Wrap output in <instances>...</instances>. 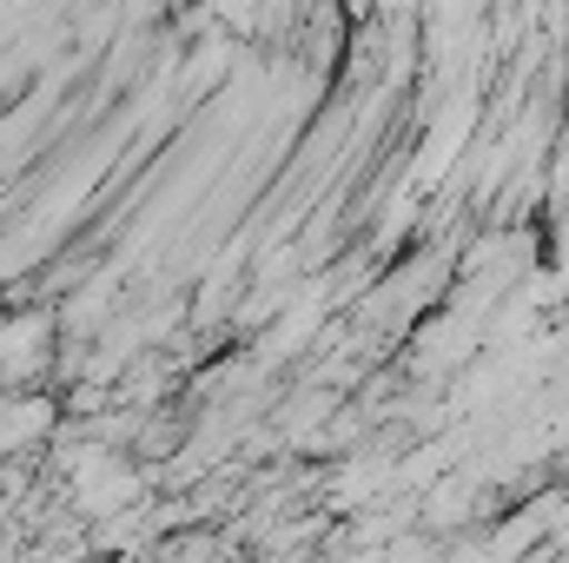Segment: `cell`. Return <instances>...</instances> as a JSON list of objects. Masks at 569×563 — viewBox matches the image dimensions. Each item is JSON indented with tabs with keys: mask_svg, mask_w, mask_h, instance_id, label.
I'll return each mask as SVG.
<instances>
[{
	"mask_svg": "<svg viewBox=\"0 0 569 563\" xmlns=\"http://www.w3.org/2000/svg\"><path fill=\"white\" fill-rule=\"evenodd\" d=\"M40 358H47V318H40V312H27V318L0 325V378L33 372Z\"/></svg>",
	"mask_w": 569,
	"mask_h": 563,
	"instance_id": "obj_1",
	"label": "cell"
}]
</instances>
